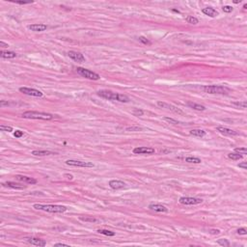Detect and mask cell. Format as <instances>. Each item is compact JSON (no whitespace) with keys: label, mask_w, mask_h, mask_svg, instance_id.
I'll use <instances>...</instances> for the list:
<instances>
[{"label":"cell","mask_w":247,"mask_h":247,"mask_svg":"<svg viewBox=\"0 0 247 247\" xmlns=\"http://www.w3.org/2000/svg\"><path fill=\"white\" fill-rule=\"evenodd\" d=\"M28 243H30L31 245H35V246H39V247H44L47 245V241L45 240H42V238H26Z\"/></svg>","instance_id":"12"},{"label":"cell","mask_w":247,"mask_h":247,"mask_svg":"<svg viewBox=\"0 0 247 247\" xmlns=\"http://www.w3.org/2000/svg\"><path fill=\"white\" fill-rule=\"evenodd\" d=\"M179 202L182 205L192 206V205H199V204L203 202V200L200 199V198H194V197H182L180 198Z\"/></svg>","instance_id":"7"},{"label":"cell","mask_w":247,"mask_h":247,"mask_svg":"<svg viewBox=\"0 0 247 247\" xmlns=\"http://www.w3.org/2000/svg\"><path fill=\"white\" fill-rule=\"evenodd\" d=\"M155 152L154 148L151 147H137L133 149V153L135 155H153Z\"/></svg>","instance_id":"10"},{"label":"cell","mask_w":247,"mask_h":247,"mask_svg":"<svg viewBox=\"0 0 247 247\" xmlns=\"http://www.w3.org/2000/svg\"><path fill=\"white\" fill-rule=\"evenodd\" d=\"M209 233L211 234V235H218V234L220 233V231L219 230H215V229H211V231H209Z\"/></svg>","instance_id":"42"},{"label":"cell","mask_w":247,"mask_h":247,"mask_svg":"<svg viewBox=\"0 0 247 247\" xmlns=\"http://www.w3.org/2000/svg\"><path fill=\"white\" fill-rule=\"evenodd\" d=\"M237 233L238 234V235L245 236V235H247V230L245 229V228H240V229H238Z\"/></svg>","instance_id":"36"},{"label":"cell","mask_w":247,"mask_h":247,"mask_svg":"<svg viewBox=\"0 0 247 247\" xmlns=\"http://www.w3.org/2000/svg\"><path fill=\"white\" fill-rule=\"evenodd\" d=\"M186 21L190 24H197L199 22L198 18H196L195 17H193V16H188V17L186 18Z\"/></svg>","instance_id":"28"},{"label":"cell","mask_w":247,"mask_h":247,"mask_svg":"<svg viewBox=\"0 0 247 247\" xmlns=\"http://www.w3.org/2000/svg\"><path fill=\"white\" fill-rule=\"evenodd\" d=\"M16 179L18 180V181H20V182L29 184H37V180H35L33 178H30V177H26V176H22V175H17V176H16Z\"/></svg>","instance_id":"17"},{"label":"cell","mask_w":247,"mask_h":247,"mask_svg":"<svg viewBox=\"0 0 247 247\" xmlns=\"http://www.w3.org/2000/svg\"><path fill=\"white\" fill-rule=\"evenodd\" d=\"M98 96H100L101 98H103L105 100L108 101H117L120 103H128L130 100L128 96L122 95L119 93H113L111 91L108 90H101L98 92Z\"/></svg>","instance_id":"1"},{"label":"cell","mask_w":247,"mask_h":247,"mask_svg":"<svg viewBox=\"0 0 247 247\" xmlns=\"http://www.w3.org/2000/svg\"><path fill=\"white\" fill-rule=\"evenodd\" d=\"M76 72L79 76L85 77V78H87V79L98 80V79H100V77H101L100 74H98L97 72H94L92 71H90V70H87L85 68H81V67H78V68L76 69Z\"/></svg>","instance_id":"5"},{"label":"cell","mask_w":247,"mask_h":247,"mask_svg":"<svg viewBox=\"0 0 247 247\" xmlns=\"http://www.w3.org/2000/svg\"><path fill=\"white\" fill-rule=\"evenodd\" d=\"M202 12H203V14H205L206 16H209V17H211V18H215L218 16V12L211 7L204 8L202 10Z\"/></svg>","instance_id":"18"},{"label":"cell","mask_w":247,"mask_h":247,"mask_svg":"<svg viewBox=\"0 0 247 247\" xmlns=\"http://www.w3.org/2000/svg\"><path fill=\"white\" fill-rule=\"evenodd\" d=\"M64 177H65L66 179L70 180V181H72V180L74 179V176L71 175V174H65V175H64Z\"/></svg>","instance_id":"43"},{"label":"cell","mask_w":247,"mask_h":247,"mask_svg":"<svg viewBox=\"0 0 247 247\" xmlns=\"http://www.w3.org/2000/svg\"><path fill=\"white\" fill-rule=\"evenodd\" d=\"M222 10L224 11L225 13H231L233 12V7L232 6H223V8H222Z\"/></svg>","instance_id":"37"},{"label":"cell","mask_w":247,"mask_h":247,"mask_svg":"<svg viewBox=\"0 0 247 247\" xmlns=\"http://www.w3.org/2000/svg\"><path fill=\"white\" fill-rule=\"evenodd\" d=\"M98 233L101 234V235H104V236H107V237H114L115 236V233L112 232V231H109V230H104V229H99L97 231Z\"/></svg>","instance_id":"26"},{"label":"cell","mask_w":247,"mask_h":247,"mask_svg":"<svg viewBox=\"0 0 247 247\" xmlns=\"http://www.w3.org/2000/svg\"><path fill=\"white\" fill-rule=\"evenodd\" d=\"M203 91L207 94H217V95H227L231 92V89L227 86L222 85H207L203 87Z\"/></svg>","instance_id":"4"},{"label":"cell","mask_w":247,"mask_h":247,"mask_svg":"<svg viewBox=\"0 0 247 247\" xmlns=\"http://www.w3.org/2000/svg\"><path fill=\"white\" fill-rule=\"evenodd\" d=\"M28 29H30V30L33 32H43L47 29V25L43 24V23H35V24H31V25H28Z\"/></svg>","instance_id":"15"},{"label":"cell","mask_w":247,"mask_h":247,"mask_svg":"<svg viewBox=\"0 0 247 247\" xmlns=\"http://www.w3.org/2000/svg\"><path fill=\"white\" fill-rule=\"evenodd\" d=\"M216 130L220 132L223 135H227V136H237L238 135V132H237L236 130H231V128H225V127H217Z\"/></svg>","instance_id":"13"},{"label":"cell","mask_w":247,"mask_h":247,"mask_svg":"<svg viewBox=\"0 0 247 247\" xmlns=\"http://www.w3.org/2000/svg\"><path fill=\"white\" fill-rule=\"evenodd\" d=\"M139 41H140L142 44H144V45H151V42H150L147 38L143 37V36L139 37Z\"/></svg>","instance_id":"35"},{"label":"cell","mask_w":247,"mask_h":247,"mask_svg":"<svg viewBox=\"0 0 247 247\" xmlns=\"http://www.w3.org/2000/svg\"><path fill=\"white\" fill-rule=\"evenodd\" d=\"M185 162H188V163H194V164H200V163L202 162V160H201L199 157H188L185 158Z\"/></svg>","instance_id":"24"},{"label":"cell","mask_w":247,"mask_h":247,"mask_svg":"<svg viewBox=\"0 0 247 247\" xmlns=\"http://www.w3.org/2000/svg\"><path fill=\"white\" fill-rule=\"evenodd\" d=\"M232 105L238 107V108H241V109H245L247 107V103L245 101H233Z\"/></svg>","instance_id":"25"},{"label":"cell","mask_w":247,"mask_h":247,"mask_svg":"<svg viewBox=\"0 0 247 247\" xmlns=\"http://www.w3.org/2000/svg\"><path fill=\"white\" fill-rule=\"evenodd\" d=\"M0 56L5 59H12L17 57V53L14 51H4V50H2L0 52Z\"/></svg>","instance_id":"23"},{"label":"cell","mask_w":247,"mask_h":247,"mask_svg":"<svg viewBox=\"0 0 247 247\" xmlns=\"http://www.w3.org/2000/svg\"><path fill=\"white\" fill-rule=\"evenodd\" d=\"M157 105L159 107H161V108H165V109L170 110V111L174 112V113H177V114H180V115L184 114L181 109L178 108V107L172 105V104H169L167 103H164V101H157Z\"/></svg>","instance_id":"9"},{"label":"cell","mask_w":247,"mask_h":247,"mask_svg":"<svg viewBox=\"0 0 247 247\" xmlns=\"http://www.w3.org/2000/svg\"><path fill=\"white\" fill-rule=\"evenodd\" d=\"M2 185H4V186H6V187H10V188H14V189H24L26 187L22 184H17V182H4V184H2Z\"/></svg>","instance_id":"19"},{"label":"cell","mask_w":247,"mask_h":247,"mask_svg":"<svg viewBox=\"0 0 247 247\" xmlns=\"http://www.w3.org/2000/svg\"><path fill=\"white\" fill-rule=\"evenodd\" d=\"M228 157L233 160H240L242 158V155L238 154V153H231V154L228 155Z\"/></svg>","instance_id":"27"},{"label":"cell","mask_w":247,"mask_h":247,"mask_svg":"<svg viewBox=\"0 0 247 247\" xmlns=\"http://www.w3.org/2000/svg\"><path fill=\"white\" fill-rule=\"evenodd\" d=\"M133 114L137 115V116H141V115H143V111H142L141 109L135 108V109H134V111H133Z\"/></svg>","instance_id":"39"},{"label":"cell","mask_w":247,"mask_h":247,"mask_svg":"<svg viewBox=\"0 0 247 247\" xmlns=\"http://www.w3.org/2000/svg\"><path fill=\"white\" fill-rule=\"evenodd\" d=\"M54 246H69L68 244H65V243H55Z\"/></svg>","instance_id":"45"},{"label":"cell","mask_w":247,"mask_h":247,"mask_svg":"<svg viewBox=\"0 0 247 247\" xmlns=\"http://www.w3.org/2000/svg\"><path fill=\"white\" fill-rule=\"evenodd\" d=\"M22 135H23V131H21V130H16L14 132V136L16 138H20Z\"/></svg>","instance_id":"38"},{"label":"cell","mask_w":247,"mask_h":247,"mask_svg":"<svg viewBox=\"0 0 247 247\" xmlns=\"http://www.w3.org/2000/svg\"><path fill=\"white\" fill-rule=\"evenodd\" d=\"M190 135L196 136V137H204L206 135V131L204 130H200V128H196V130H192L189 131Z\"/></svg>","instance_id":"22"},{"label":"cell","mask_w":247,"mask_h":247,"mask_svg":"<svg viewBox=\"0 0 247 247\" xmlns=\"http://www.w3.org/2000/svg\"><path fill=\"white\" fill-rule=\"evenodd\" d=\"M126 182H124L122 181H118V180H112V181L109 182V186L111 187L112 189L118 190V189H122L126 187Z\"/></svg>","instance_id":"14"},{"label":"cell","mask_w":247,"mask_h":247,"mask_svg":"<svg viewBox=\"0 0 247 247\" xmlns=\"http://www.w3.org/2000/svg\"><path fill=\"white\" fill-rule=\"evenodd\" d=\"M217 243L221 246H224V247H229L231 245V243L228 241V240H217Z\"/></svg>","instance_id":"30"},{"label":"cell","mask_w":247,"mask_h":247,"mask_svg":"<svg viewBox=\"0 0 247 247\" xmlns=\"http://www.w3.org/2000/svg\"><path fill=\"white\" fill-rule=\"evenodd\" d=\"M31 154L33 155H36V157H45V155H55V153L47 151V150H35V151H32Z\"/></svg>","instance_id":"20"},{"label":"cell","mask_w":247,"mask_h":247,"mask_svg":"<svg viewBox=\"0 0 247 247\" xmlns=\"http://www.w3.org/2000/svg\"><path fill=\"white\" fill-rule=\"evenodd\" d=\"M186 104L190 107V108L197 110V111H204V110H206V107L202 105V104H198V103H192V101H187Z\"/></svg>","instance_id":"21"},{"label":"cell","mask_w":247,"mask_h":247,"mask_svg":"<svg viewBox=\"0 0 247 247\" xmlns=\"http://www.w3.org/2000/svg\"><path fill=\"white\" fill-rule=\"evenodd\" d=\"M66 164L69 166H74V167H82V168H92L95 166V164L92 162L81 161V160H74V159L67 160Z\"/></svg>","instance_id":"6"},{"label":"cell","mask_w":247,"mask_h":247,"mask_svg":"<svg viewBox=\"0 0 247 247\" xmlns=\"http://www.w3.org/2000/svg\"><path fill=\"white\" fill-rule=\"evenodd\" d=\"M20 92L24 94V95L37 97V98H41V97H43V95H44L41 91H39L37 89H33V88H28V87H20Z\"/></svg>","instance_id":"8"},{"label":"cell","mask_w":247,"mask_h":247,"mask_svg":"<svg viewBox=\"0 0 247 247\" xmlns=\"http://www.w3.org/2000/svg\"><path fill=\"white\" fill-rule=\"evenodd\" d=\"M163 120L166 121V122L169 123V124H172V125H179V124H181L179 121L174 120V119H172V118H168V117H164L163 118Z\"/></svg>","instance_id":"31"},{"label":"cell","mask_w":247,"mask_h":247,"mask_svg":"<svg viewBox=\"0 0 247 247\" xmlns=\"http://www.w3.org/2000/svg\"><path fill=\"white\" fill-rule=\"evenodd\" d=\"M80 220L82 221H85V222H97L98 219H96L95 217L93 216H85V217H79Z\"/></svg>","instance_id":"29"},{"label":"cell","mask_w":247,"mask_h":247,"mask_svg":"<svg viewBox=\"0 0 247 247\" xmlns=\"http://www.w3.org/2000/svg\"><path fill=\"white\" fill-rule=\"evenodd\" d=\"M68 55L70 58H72V60H74L76 62H78V63H83V62H85V57L83 56L82 53H80V52L71 50V51L68 52Z\"/></svg>","instance_id":"11"},{"label":"cell","mask_w":247,"mask_h":247,"mask_svg":"<svg viewBox=\"0 0 247 247\" xmlns=\"http://www.w3.org/2000/svg\"><path fill=\"white\" fill-rule=\"evenodd\" d=\"M0 130L1 131H7V132H11L13 131L12 127H8V126H0Z\"/></svg>","instance_id":"34"},{"label":"cell","mask_w":247,"mask_h":247,"mask_svg":"<svg viewBox=\"0 0 247 247\" xmlns=\"http://www.w3.org/2000/svg\"><path fill=\"white\" fill-rule=\"evenodd\" d=\"M126 130L127 131H141L143 128L141 127H128Z\"/></svg>","instance_id":"33"},{"label":"cell","mask_w":247,"mask_h":247,"mask_svg":"<svg viewBox=\"0 0 247 247\" xmlns=\"http://www.w3.org/2000/svg\"><path fill=\"white\" fill-rule=\"evenodd\" d=\"M21 117L24 118V119L45 120V121L52 120L54 118V116L50 113H45V112H38V111H26L22 113Z\"/></svg>","instance_id":"3"},{"label":"cell","mask_w":247,"mask_h":247,"mask_svg":"<svg viewBox=\"0 0 247 247\" xmlns=\"http://www.w3.org/2000/svg\"><path fill=\"white\" fill-rule=\"evenodd\" d=\"M149 209L152 211H155L157 213H167V208L165 206L161 205V204H151L149 206Z\"/></svg>","instance_id":"16"},{"label":"cell","mask_w":247,"mask_h":247,"mask_svg":"<svg viewBox=\"0 0 247 247\" xmlns=\"http://www.w3.org/2000/svg\"><path fill=\"white\" fill-rule=\"evenodd\" d=\"M0 45H1V47H4V48H6V47H9V45H8V44H6V43H4V42H0Z\"/></svg>","instance_id":"44"},{"label":"cell","mask_w":247,"mask_h":247,"mask_svg":"<svg viewBox=\"0 0 247 247\" xmlns=\"http://www.w3.org/2000/svg\"><path fill=\"white\" fill-rule=\"evenodd\" d=\"M15 3L20 4V5H25V4H30L32 1H15Z\"/></svg>","instance_id":"40"},{"label":"cell","mask_w":247,"mask_h":247,"mask_svg":"<svg viewBox=\"0 0 247 247\" xmlns=\"http://www.w3.org/2000/svg\"><path fill=\"white\" fill-rule=\"evenodd\" d=\"M235 152L238 153V154H240V155H247V150L246 148H236L235 149Z\"/></svg>","instance_id":"32"},{"label":"cell","mask_w":247,"mask_h":247,"mask_svg":"<svg viewBox=\"0 0 247 247\" xmlns=\"http://www.w3.org/2000/svg\"><path fill=\"white\" fill-rule=\"evenodd\" d=\"M238 167L240 168H242L243 170H246L247 169V165H246V162H241L238 164Z\"/></svg>","instance_id":"41"},{"label":"cell","mask_w":247,"mask_h":247,"mask_svg":"<svg viewBox=\"0 0 247 247\" xmlns=\"http://www.w3.org/2000/svg\"><path fill=\"white\" fill-rule=\"evenodd\" d=\"M33 208L35 209H38V211H44L51 213H63L67 211L66 207L61 205H42V204H35Z\"/></svg>","instance_id":"2"},{"label":"cell","mask_w":247,"mask_h":247,"mask_svg":"<svg viewBox=\"0 0 247 247\" xmlns=\"http://www.w3.org/2000/svg\"><path fill=\"white\" fill-rule=\"evenodd\" d=\"M243 9H244V10H246V9H247V4H244V6H243Z\"/></svg>","instance_id":"46"}]
</instances>
